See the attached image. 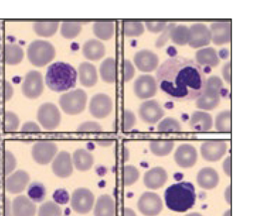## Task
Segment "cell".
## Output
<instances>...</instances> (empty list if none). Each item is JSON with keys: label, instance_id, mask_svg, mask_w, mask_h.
I'll use <instances>...</instances> for the list:
<instances>
[{"label": "cell", "instance_id": "obj_25", "mask_svg": "<svg viewBox=\"0 0 257 216\" xmlns=\"http://www.w3.org/2000/svg\"><path fill=\"white\" fill-rule=\"evenodd\" d=\"M78 77L81 85L85 87H92L97 84L98 80L95 66L88 62L80 63L78 69Z\"/></svg>", "mask_w": 257, "mask_h": 216}, {"label": "cell", "instance_id": "obj_24", "mask_svg": "<svg viewBox=\"0 0 257 216\" xmlns=\"http://www.w3.org/2000/svg\"><path fill=\"white\" fill-rule=\"evenodd\" d=\"M197 183L200 188L210 190L217 187L220 181V176L215 169L204 167L197 174Z\"/></svg>", "mask_w": 257, "mask_h": 216}, {"label": "cell", "instance_id": "obj_52", "mask_svg": "<svg viewBox=\"0 0 257 216\" xmlns=\"http://www.w3.org/2000/svg\"><path fill=\"white\" fill-rule=\"evenodd\" d=\"M168 23L166 22H145V27L149 32L154 34L161 33L166 27Z\"/></svg>", "mask_w": 257, "mask_h": 216}, {"label": "cell", "instance_id": "obj_19", "mask_svg": "<svg viewBox=\"0 0 257 216\" xmlns=\"http://www.w3.org/2000/svg\"><path fill=\"white\" fill-rule=\"evenodd\" d=\"M30 181V175L27 171H15L10 174L5 181V187L6 191L13 194L22 193Z\"/></svg>", "mask_w": 257, "mask_h": 216}, {"label": "cell", "instance_id": "obj_36", "mask_svg": "<svg viewBox=\"0 0 257 216\" xmlns=\"http://www.w3.org/2000/svg\"><path fill=\"white\" fill-rule=\"evenodd\" d=\"M58 22H36L33 24L34 32L39 37H51L57 32Z\"/></svg>", "mask_w": 257, "mask_h": 216}, {"label": "cell", "instance_id": "obj_50", "mask_svg": "<svg viewBox=\"0 0 257 216\" xmlns=\"http://www.w3.org/2000/svg\"><path fill=\"white\" fill-rule=\"evenodd\" d=\"M123 80L125 82L130 81L135 75V68L128 60H124L122 63Z\"/></svg>", "mask_w": 257, "mask_h": 216}, {"label": "cell", "instance_id": "obj_46", "mask_svg": "<svg viewBox=\"0 0 257 216\" xmlns=\"http://www.w3.org/2000/svg\"><path fill=\"white\" fill-rule=\"evenodd\" d=\"M137 122V118L133 111L128 109H124L121 116V126L124 131L131 130L135 126Z\"/></svg>", "mask_w": 257, "mask_h": 216}, {"label": "cell", "instance_id": "obj_30", "mask_svg": "<svg viewBox=\"0 0 257 216\" xmlns=\"http://www.w3.org/2000/svg\"><path fill=\"white\" fill-rule=\"evenodd\" d=\"M73 165L80 171L89 170L94 164V157L90 151L84 148H78L72 155Z\"/></svg>", "mask_w": 257, "mask_h": 216}, {"label": "cell", "instance_id": "obj_49", "mask_svg": "<svg viewBox=\"0 0 257 216\" xmlns=\"http://www.w3.org/2000/svg\"><path fill=\"white\" fill-rule=\"evenodd\" d=\"M205 88L212 89V90L218 91L222 93L224 88L223 82L219 77L213 75V76L206 79Z\"/></svg>", "mask_w": 257, "mask_h": 216}, {"label": "cell", "instance_id": "obj_3", "mask_svg": "<svg viewBox=\"0 0 257 216\" xmlns=\"http://www.w3.org/2000/svg\"><path fill=\"white\" fill-rule=\"evenodd\" d=\"M78 73L74 67L64 62L52 63L46 70L45 80L50 90L62 92L75 87Z\"/></svg>", "mask_w": 257, "mask_h": 216}, {"label": "cell", "instance_id": "obj_37", "mask_svg": "<svg viewBox=\"0 0 257 216\" xmlns=\"http://www.w3.org/2000/svg\"><path fill=\"white\" fill-rule=\"evenodd\" d=\"M189 27L185 25L176 26L171 31V39L176 45L186 46L190 41Z\"/></svg>", "mask_w": 257, "mask_h": 216}, {"label": "cell", "instance_id": "obj_62", "mask_svg": "<svg viewBox=\"0 0 257 216\" xmlns=\"http://www.w3.org/2000/svg\"><path fill=\"white\" fill-rule=\"evenodd\" d=\"M185 216H203L199 212H191V213L187 214Z\"/></svg>", "mask_w": 257, "mask_h": 216}, {"label": "cell", "instance_id": "obj_11", "mask_svg": "<svg viewBox=\"0 0 257 216\" xmlns=\"http://www.w3.org/2000/svg\"><path fill=\"white\" fill-rule=\"evenodd\" d=\"M227 144L222 140H209L203 142L200 146L202 157L207 162H217L225 155Z\"/></svg>", "mask_w": 257, "mask_h": 216}, {"label": "cell", "instance_id": "obj_63", "mask_svg": "<svg viewBox=\"0 0 257 216\" xmlns=\"http://www.w3.org/2000/svg\"><path fill=\"white\" fill-rule=\"evenodd\" d=\"M223 216H232V210H231V209L226 210Z\"/></svg>", "mask_w": 257, "mask_h": 216}, {"label": "cell", "instance_id": "obj_18", "mask_svg": "<svg viewBox=\"0 0 257 216\" xmlns=\"http://www.w3.org/2000/svg\"><path fill=\"white\" fill-rule=\"evenodd\" d=\"M211 41L216 46L229 44L232 39V25L230 22H216L210 25Z\"/></svg>", "mask_w": 257, "mask_h": 216}, {"label": "cell", "instance_id": "obj_45", "mask_svg": "<svg viewBox=\"0 0 257 216\" xmlns=\"http://www.w3.org/2000/svg\"><path fill=\"white\" fill-rule=\"evenodd\" d=\"M20 126V118L13 111H5L4 114L5 131L8 133H13L18 129Z\"/></svg>", "mask_w": 257, "mask_h": 216}, {"label": "cell", "instance_id": "obj_38", "mask_svg": "<svg viewBox=\"0 0 257 216\" xmlns=\"http://www.w3.org/2000/svg\"><path fill=\"white\" fill-rule=\"evenodd\" d=\"M27 193L29 198L34 203H39L45 199L47 190L44 183L40 181H33L29 184Z\"/></svg>", "mask_w": 257, "mask_h": 216}, {"label": "cell", "instance_id": "obj_58", "mask_svg": "<svg viewBox=\"0 0 257 216\" xmlns=\"http://www.w3.org/2000/svg\"><path fill=\"white\" fill-rule=\"evenodd\" d=\"M5 216H13L11 201L7 197L5 200Z\"/></svg>", "mask_w": 257, "mask_h": 216}, {"label": "cell", "instance_id": "obj_35", "mask_svg": "<svg viewBox=\"0 0 257 216\" xmlns=\"http://www.w3.org/2000/svg\"><path fill=\"white\" fill-rule=\"evenodd\" d=\"M17 167V159L13 152L8 150H0V172L8 176Z\"/></svg>", "mask_w": 257, "mask_h": 216}, {"label": "cell", "instance_id": "obj_60", "mask_svg": "<svg viewBox=\"0 0 257 216\" xmlns=\"http://www.w3.org/2000/svg\"><path fill=\"white\" fill-rule=\"evenodd\" d=\"M120 216H137L136 212L133 209L130 208H123L121 209Z\"/></svg>", "mask_w": 257, "mask_h": 216}, {"label": "cell", "instance_id": "obj_16", "mask_svg": "<svg viewBox=\"0 0 257 216\" xmlns=\"http://www.w3.org/2000/svg\"><path fill=\"white\" fill-rule=\"evenodd\" d=\"M134 62L137 69L143 73H152L157 70L159 56L150 50L143 49L135 53Z\"/></svg>", "mask_w": 257, "mask_h": 216}, {"label": "cell", "instance_id": "obj_53", "mask_svg": "<svg viewBox=\"0 0 257 216\" xmlns=\"http://www.w3.org/2000/svg\"><path fill=\"white\" fill-rule=\"evenodd\" d=\"M1 94L2 97L5 101H9L13 97L14 94L13 87L8 80H4L3 84H2Z\"/></svg>", "mask_w": 257, "mask_h": 216}, {"label": "cell", "instance_id": "obj_23", "mask_svg": "<svg viewBox=\"0 0 257 216\" xmlns=\"http://www.w3.org/2000/svg\"><path fill=\"white\" fill-rule=\"evenodd\" d=\"M221 92L212 89L204 88L203 92L196 99L197 107L205 111L215 109L220 104Z\"/></svg>", "mask_w": 257, "mask_h": 216}, {"label": "cell", "instance_id": "obj_34", "mask_svg": "<svg viewBox=\"0 0 257 216\" xmlns=\"http://www.w3.org/2000/svg\"><path fill=\"white\" fill-rule=\"evenodd\" d=\"M174 141L172 140H154L150 143L151 152L159 157L169 155L174 150Z\"/></svg>", "mask_w": 257, "mask_h": 216}, {"label": "cell", "instance_id": "obj_40", "mask_svg": "<svg viewBox=\"0 0 257 216\" xmlns=\"http://www.w3.org/2000/svg\"><path fill=\"white\" fill-rule=\"evenodd\" d=\"M215 128L220 133L231 132V111H221L217 115L215 119Z\"/></svg>", "mask_w": 257, "mask_h": 216}, {"label": "cell", "instance_id": "obj_7", "mask_svg": "<svg viewBox=\"0 0 257 216\" xmlns=\"http://www.w3.org/2000/svg\"><path fill=\"white\" fill-rule=\"evenodd\" d=\"M95 203V196L89 188H76L72 193L71 204L72 208L80 214L87 213L92 210Z\"/></svg>", "mask_w": 257, "mask_h": 216}, {"label": "cell", "instance_id": "obj_13", "mask_svg": "<svg viewBox=\"0 0 257 216\" xmlns=\"http://www.w3.org/2000/svg\"><path fill=\"white\" fill-rule=\"evenodd\" d=\"M158 84L156 79L150 75H142L134 83V92L138 98L148 99L157 93Z\"/></svg>", "mask_w": 257, "mask_h": 216}, {"label": "cell", "instance_id": "obj_39", "mask_svg": "<svg viewBox=\"0 0 257 216\" xmlns=\"http://www.w3.org/2000/svg\"><path fill=\"white\" fill-rule=\"evenodd\" d=\"M122 31L126 37H139L145 33V27L141 22L125 21L123 22Z\"/></svg>", "mask_w": 257, "mask_h": 216}, {"label": "cell", "instance_id": "obj_31", "mask_svg": "<svg viewBox=\"0 0 257 216\" xmlns=\"http://www.w3.org/2000/svg\"><path fill=\"white\" fill-rule=\"evenodd\" d=\"M23 49L21 46L15 44H5L3 49V57L5 63L10 66H16L20 64L23 60Z\"/></svg>", "mask_w": 257, "mask_h": 216}, {"label": "cell", "instance_id": "obj_56", "mask_svg": "<svg viewBox=\"0 0 257 216\" xmlns=\"http://www.w3.org/2000/svg\"><path fill=\"white\" fill-rule=\"evenodd\" d=\"M96 142H97V145L101 147H109L114 143V138L109 135H103L97 139Z\"/></svg>", "mask_w": 257, "mask_h": 216}, {"label": "cell", "instance_id": "obj_41", "mask_svg": "<svg viewBox=\"0 0 257 216\" xmlns=\"http://www.w3.org/2000/svg\"><path fill=\"white\" fill-rule=\"evenodd\" d=\"M140 172L135 166L124 165L121 170V181L124 186H131L140 179Z\"/></svg>", "mask_w": 257, "mask_h": 216}, {"label": "cell", "instance_id": "obj_12", "mask_svg": "<svg viewBox=\"0 0 257 216\" xmlns=\"http://www.w3.org/2000/svg\"><path fill=\"white\" fill-rule=\"evenodd\" d=\"M113 109L112 99L107 94L99 93L92 97L89 110L92 116L99 119L107 117Z\"/></svg>", "mask_w": 257, "mask_h": 216}, {"label": "cell", "instance_id": "obj_55", "mask_svg": "<svg viewBox=\"0 0 257 216\" xmlns=\"http://www.w3.org/2000/svg\"><path fill=\"white\" fill-rule=\"evenodd\" d=\"M222 76L224 81L227 84H231V62L228 61L224 65L222 70Z\"/></svg>", "mask_w": 257, "mask_h": 216}, {"label": "cell", "instance_id": "obj_20", "mask_svg": "<svg viewBox=\"0 0 257 216\" xmlns=\"http://www.w3.org/2000/svg\"><path fill=\"white\" fill-rule=\"evenodd\" d=\"M73 160L71 155L67 151H61L53 159L52 170L56 176L66 178L71 176L73 171Z\"/></svg>", "mask_w": 257, "mask_h": 216}, {"label": "cell", "instance_id": "obj_42", "mask_svg": "<svg viewBox=\"0 0 257 216\" xmlns=\"http://www.w3.org/2000/svg\"><path fill=\"white\" fill-rule=\"evenodd\" d=\"M82 31L81 23L78 22H64L61 27V34L67 39H73L78 37Z\"/></svg>", "mask_w": 257, "mask_h": 216}, {"label": "cell", "instance_id": "obj_9", "mask_svg": "<svg viewBox=\"0 0 257 216\" xmlns=\"http://www.w3.org/2000/svg\"><path fill=\"white\" fill-rule=\"evenodd\" d=\"M58 146L51 140H39L34 143L32 149V157L37 163L47 164L53 161L58 153Z\"/></svg>", "mask_w": 257, "mask_h": 216}, {"label": "cell", "instance_id": "obj_64", "mask_svg": "<svg viewBox=\"0 0 257 216\" xmlns=\"http://www.w3.org/2000/svg\"><path fill=\"white\" fill-rule=\"evenodd\" d=\"M64 216H67V215H64Z\"/></svg>", "mask_w": 257, "mask_h": 216}, {"label": "cell", "instance_id": "obj_48", "mask_svg": "<svg viewBox=\"0 0 257 216\" xmlns=\"http://www.w3.org/2000/svg\"><path fill=\"white\" fill-rule=\"evenodd\" d=\"M77 130L80 133H98L102 131V128L95 121H86L81 123Z\"/></svg>", "mask_w": 257, "mask_h": 216}, {"label": "cell", "instance_id": "obj_5", "mask_svg": "<svg viewBox=\"0 0 257 216\" xmlns=\"http://www.w3.org/2000/svg\"><path fill=\"white\" fill-rule=\"evenodd\" d=\"M87 96L81 89L71 90L62 94L59 99V104L67 114L77 115L85 110Z\"/></svg>", "mask_w": 257, "mask_h": 216}, {"label": "cell", "instance_id": "obj_57", "mask_svg": "<svg viewBox=\"0 0 257 216\" xmlns=\"http://www.w3.org/2000/svg\"><path fill=\"white\" fill-rule=\"evenodd\" d=\"M222 168H223L224 174L230 177L232 175V159H231V156H228L224 159L223 164H222Z\"/></svg>", "mask_w": 257, "mask_h": 216}, {"label": "cell", "instance_id": "obj_26", "mask_svg": "<svg viewBox=\"0 0 257 216\" xmlns=\"http://www.w3.org/2000/svg\"><path fill=\"white\" fill-rule=\"evenodd\" d=\"M189 125L193 131L207 132L213 126V120L211 115L204 111H196L191 114Z\"/></svg>", "mask_w": 257, "mask_h": 216}, {"label": "cell", "instance_id": "obj_10", "mask_svg": "<svg viewBox=\"0 0 257 216\" xmlns=\"http://www.w3.org/2000/svg\"><path fill=\"white\" fill-rule=\"evenodd\" d=\"M22 93L29 99H37L44 90L42 74L37 70H31L25 75L22 87Z\"/></svg>", "mask_w": 257, "mask_h": 216}, {"label": "cell", "instance_id": "obj_4", "mask_svg": "<svg viewBox=\"0 0 257 216\" xmlns=\"http://www.w3.org/2000/svg\"><path fill=\"white\" fill-rule=\"evenodd\" d=\"M56 56L54 46L49 41H32L27 49V57L29 62L36 67H44L51 63Z\"/></svg>", "mask_w": 257, "mask_h": 216}, {"label": "cell", "instance_id": "obj_17", "mask_svg": "<svg viewBox=\"0 0 257 216\" xmlns=\"http://www.w3.org/2000/svg\"><path fill=\"white\" fill-rule=\"evenodd\" d=\"M198 151L191 144H182L176 149L174 153V160L180 167L191 168L198 160Z\"/></svg>", "mask_w": 257, "mask_h": 216}, {"label": "cell", "instance_id": "obj_32", "mask_svg": "<svg viewBox=\"0 0 257 216\" xmlns=\"http://www.w3.org/2000/svg\"><path fill=\"white\" fill-rule=\"evenodd\" d=\"M101 78L107 83H114L116 80V62L113 58H107L100 67Z\"/></svg>", "mask_w": 257, "mask_h": 216}, {"label": "cell", "instance_id": "obj_6", "mask_svg": "<svg viewBox=\"0 0 257 216\" xmlns=\"http://www.w3.org/2000/svg\"><path fill=\"white\" fill-rule=\"evenodd\" d=\"M37 119L44 129L52 131L61 123V113L53 103H44L38 109Z\"/></svg>", "mask_w": 257, "mask_h": 216}, {"label": "cell", "instance_id": "obj_2", "mask_svg": "<svg viewBox=\"0 0 257 216\" xmlns=\"http://www.w3.org/2000/svg\"><path fill=\"white\" fill-rule=\"evenodd\" d=\"M167 208L172 211L184 212L195 205L196 193L194 185L188 181H180L171 185L164 192Z\"/></svg>", "mask_w": 257, "mask_h": 216}, {"label": "cell", "instance_id": "obj_1", "mask_svg": "<svg viewBox=\"0 0 257 216\" xmlns=\"http://www.w3.org/2000/svg\"><path fill=\"white\" fill-rule=\"evenodd\" d=\"M158 87L169 98L177 101L196 99L203 92L206 77L195 61L183 56L168 58L157 68Z\"/></svg>", "mask_w": 257, "mask_h": 216}, {"label": "cell", "instance_id": "obj_54", "mask_svg": "<svg viewBox=\"0 0 257 216\" xmlns=\"http://www.w3.org/2000/svg\"><path fill=\"white\" fill-rule=\"evenodd\" d=\"M22 132L25 133H39L41 132V128L37 123L29 121L22 126Z\"/></svg>", "mask_w": 257, "mask_h": 216}, {"label": "cell", "instance_id": "obj_51", "mask_svg": "<svg viewBox=\"0 0 257 216\" xmlns=\"http://www.w3.org/2000/svg\"><path fill=\"white\" fill-rule=\"evenodd\" d=\"M53 198L58 204H66L71 199L69 193L63 188H58L55 191L53 194Z\"/></svg>", "mask_w": 257, "mask_h": 216}, {"label": "cell", "instance_id": "obj_28", "mask_svg": "<svg viewBox=\"0 0 257 216\" xmlns=\"http://www.w3.org/2000/svg\"><path fill=\"white\" fill-rule=\"evenodd\" d=\"M195 63L201 66L215 68L220 64V59L218 53L212 47L204 48L198 50L195 53Z\"/></svg>", "mask_w": 257, "mask_h": 216}, {"label": "cell", "instance_id": "obj_33", "mask_svg": "<svg viewBox=\"0 0 257 216\" xmlns=\"http://www.w3.org/2000/svg\"><path fill=\"white\" fill-rule=\"evenodd\" d=\"M95 37L102 41L112 39L115 32V26L113 22H96L92 27Z\"/></svg>", "mask_w": 257, "mask_h": 216}, {"label": "cell", "instance_id": "obj_22", "mask_svg": "<svg viewBox=\"0 0 257 216\" xmlns=\"http://www.w3.org/2000/svg\"><path fill=\"white\" fill-rule=\"evenodd\" d=\"M13 216H35L37 205L28 196L20 195L12 203Z\"/></svg>", "mask_w": 257, "mask_h": 216}, {"label": "cell", "instance_id": "obj_14", "mask_svg": "<svg viewBox=\"0 0 257 216\" xmlns=\"http://www.w3.org/2000/svg\"><path fill=\"white\" fill-rule=\"evenodd\" d=\"M139 115L144 122L155 124L164 117L165 111L157 101L147 100L139 108Z\"/></svg>", "mask_w": 257, "mask_h": 216}, {"label": "cell", "instance_id": "obj_59", "mask_svg": "<svg viewBox=\"0 0 257 216\" xmlns=\"http://www.w3.org/2000/svg\"><path fill=\"white\" fill-rule=\"evenodd\" d=\"M224 199L229 205H231L232 203V188H231V185H229L226 188L225 191H224Z\"/></svg>", "mask_w": 257, "mask_h": 216}, {"label": "cell", "instance_id": "obj_27", "mask_svg": "<svg viewBox=\"0 0 257 216\" xmlns=\"http://www.w3.org/2000/svg\"><path fill=\"white\" fill-rule=\"evenodd\" d=\"M94 206L95 216H115L116 203L112 196L102 194L96 200Z\"/></svg>", "mask_w": 257, "mask_h": 216}, {"label": "cell", "instance_id": "obj_15", "mask_svg": "<svg viewBox=\"0 0 257 216\" xmlns=\"http://www.w3.org/2000/svg\"><path fill=\"white\" fill-rule=\"evenodd\" d=\"M190 41L188 45L192 49H200L208 46L211 41L210 29L202 23H195L189 27Z\"/></svg>", "mask_w": 257, "mask_h": 216}, {"label": "cell", "instance_id": "obj_47", "mask_svg": "<svg viewBox=\"0 0 257 216\" xmlns=\"http://www.w3.org/2000/svg\"><path fill=\"white\" fill-rule=\"evenodd\" d=\"M176 26V23L168 24L167 27L163 31L162 35L158 38L157 41H156L155 46L157 49H162L167 44L168 41L171 39V31Z\"/></svg>", "mask_w": 257, "mask_h": 216}, {"label": "cell", "instance_id": "obj_61", "mask_svg": "<svg viewBox=\"0 0 257 216\" xmlns=\"http://www.w3.org/2000/svg\"><path fill=\"white\" fill-rule=\"evenodd\" d=\"M130 150H128L127 147H123L121 149V158L124 162H126L130 159Z\"/></svg>", "mask_w": 257, "mask_h": 216}, {"label": "cell", "instance_id": "obj_29", "mask_svg": "<svg viewBox=\"0 0 257 216\" xmlns=\"http://www.w3.org/2000/svg\"><path fill=\"white\" fill-rule=\"evenodd\" d=\"M83 53V56L90 61H99L105 55V47L100 41L90 39L84 44Z\"/></svg>", "mask_w": 257, "mask_h": 216}, {"label": "cell", "instance_id": "obj_44", "mask_svg": "<svg viewBox=\"0 0 257 216\" xmlns=\"http://www.w3.org/2000/svg\"><path fill=\"white\" fill-rule=\"evenodd\" d=\"M157 130L161 133H178L182 130V127L176 118L167 117L159 123Z\"/></svg>", "mask_w": 257, "mask_h": 216}, {"label": "cell", "instance_id": "obj_43", "mask_svg": "<svg viewBox=\"0 0 257 216\" xmlns=\"http://www.w3.org/2000/svg\"><path fill=\"white\" fill-rule=\"evenodd\" d=\"M38 216H62V209L54 200H47L39 206Z\"/></svg>", "mask_w": 257, "mask_h": 216}, {"label": "cell", "instance_id": "obj_21", "mask_svg": "<svg viewBox=\"0 0 257 216\" xmlns=\"http://www.w3.org/2000/svg\"><path fill=\"white\" fill-rule=\"evenodd\" d=\"M168 180V173L164 168L156 167L146 171L144 183L150 189L157 190L163 187Z\"/></svg>", "mask_w": 257, "mask_h": 216}, {"label": "cell", "instance_id": "obj_8", "mask_svg": "<svg viewBox=\"0 0 257 216\" xmlns=\"http://www.w3.org/2000/svg\"><path fill=\"white\" fill-rule=\"evenodd\" d=\"M137 208L145 216H157L162 211L164 203L157 193L147 191L142 193L137 202Z\"/></svg>", "mask_w": 257, "mask_h": 216}]
</instances>
